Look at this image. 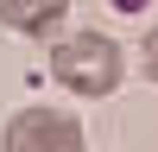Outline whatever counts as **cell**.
Masks as SVG:
<instances>
[{"mask_svg": "<svg viewBox=\"0 0 158 152\" xmlns=\"http://www.w3.org/2000/svg\"><path fill=\"white\" fill-rule=\"evenodd\" d=\"M120 70H127V63H120V44H114L108 32H70V38L51 44V76H57L70 95H82V101L114 95V89L127 82Z\"/></svg>", "mask_w": 158, "mask_h": 152, "instance_id": "cell-1", "label": "cell"}, {"mask_svg": "<svg viewBox=\"0 0 158 152\" xmlns=\"http://www.w3.org/2000/svg\"><path fill=\"white\" fill-rule=\"evenodd\" d=\"M63 19H70V0H0V25H13L25 38L63 32Z\"/></svg>", "mask_w": 158, "mask_h": 152, "instance_id": "cell-3", "label": "cell"}, {"mask_svg": "<svg viewBox=\"0 0 158 152\" xmlns=\"http://www.w3.org/2000/svg\"><path fill=\"white\" fill-rule=\"evenodd\" d=\"M0 152H89L82 120L63 108H19L0 127Z\"/></svg>", "mask_w": 158, "mask_h": 152, "instance_id": "cell-2", "label": "cell"}, {"mask_svg": "<svg viewBox=\"0 0 158 152\" xmlns=\"http://www.w3.org/2000/svg\"><path fill=\"white\" fill-rule=\"evenodd\" d=\"M139 63H146V76H152V82H158V25H152V32H146V44H139Z\"/></svg>", "mask_w": 158, "mask_h": 152, "instance_id": "cell-4", "label": "cell"}]
</instances>
